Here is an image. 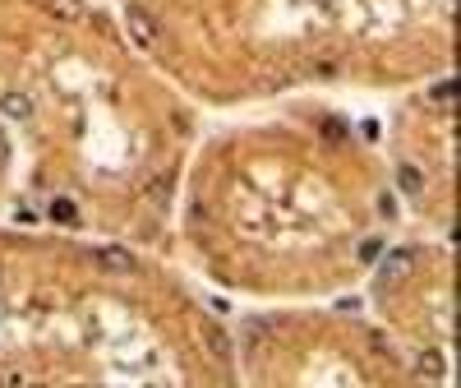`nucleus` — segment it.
I'll return each instance as SVG.
<instances>
[{"instance_id":"obj_3","label":"nucleus","mask_w":461,"mask_h":388,"mask_svg":"<svg viewBox=\"0 0 461 388\" xmlns=\"http://www.w3.org/2000/svg\"><path fill=\"white\" fill-rule=\"evenodd\" d=\"M443 375H448V366H443L439 352H425V356H420V379H443Z\"/></svg>"},{"instance_id":"obj_4","label":"nucleus","mask_w":461,"mask_h":388,"mask_svg":"<svg viewBox=\"0 0 461 388\" xmlns=\"http://www.w3.org/2000/svg\"><path fill=\"white\" fill-rule=\"evenodd\" d=\"M102 264L116 268V273H134V259L125 255V250H102Z\"/></svg>"},{"instance_id":"obj_7","label":"nucleus","mask_w":461,"mask_h":388,"mask_svg":"<svg viewBox=\"0 0 461 388\" xmlns=\"http://www.w3.org/2000/svg\"><path fill=\"white\" fill-rule=\"evenodd\" d=\"M406 264H411V255H406V250H397V255H392V264L383 268V277H397V273H401Z\"/></svg>"},{"instance_id":"obj_2","label":"nucleus","mask_w":461,"mask_h":388,"mask_svg":"<svg viewBox=\"0 0 461 388\" xmlns=\"http://www.w3.org/2000/svg\"><path fill=\"white\" fill-rule=\"evenodd\" d=\"M0 111H5L10 121H28V116H33V102L23 98V93H0Z\"/></svg>"},{"instance_id":"obj_1","label":"nucleus","mask_w":461,"mask_h":388,"mask_svg":"<svg viewBox=\"0 0 461 388\" xmlns=\"http://www.w3.org/2000/svg\"><path fill=\"white\" fill-rule=\"evenodd\" d=\"M130 28H134V37H139L143 46H153V42H157V23L148 19L139 5H130Z\"/></svg>"},{"instance_id":"obj_6","label":"nucleus","mask_w":461,"mask_h":388,"mask_svg":"<svg viewBox=\"0 0 461 388\" xmlns=\"http://www.w3.org/2000/svg\"><path fill=\"white\" fill-rule=\"evenodd\" d=\"M401 189L420 194V171H415V166H401Z\"/></svg>"},{"instance_id":"obj_5","label":"nucleus","mask_w":461,"mask_h":388,"mask_svg":"<svg viewBox=\"0 0 461 388\" xmlns=\"http://www.w3.org/2000/svg\"><path fill=\"white\" fill-rule=\"evenodd\" d=\"M46 10L65 14V19H83V5H78V0H74V5H69V0H46Z\"/></svg>"},{"instance_id":"obj_8","label":"nucleus","mask_w":461,"mask_h":388,"mask_svg":"<svg viewBox=\"0 0 461 388\" xmlns=\"http://www.w3.org/2000/svg\"><path fill=\"white\" fill-rule=\"evenodd\" d=\"M378 250H383L378 241H364V245H360V259H364V264H373V255H378Z\"/></svg>"}]
</instances>
